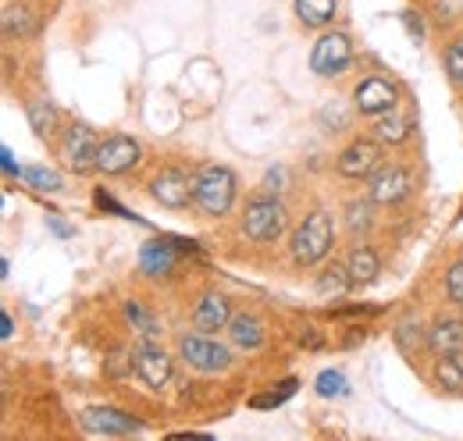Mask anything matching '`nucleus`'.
<instances>
[{
    "label": "nucleus",
    "mask_w": 463,
    "mask_h": 441,
    "mask_svg": "<svg viewBox=\"0 0 463 441\" xmlns=\"http://www.w3.org/2000/svg\"><path fill=\"white\" fill-rule=\"evenodd\" d=\"M296 18L303 25H328L335 18V0H296Z\"/></svg>",
    "instance_id": "20"
},
{
    "label": "nucleus",
    "mask_w": 463,
    "mask_h": 441,
    "mask_svg": "<svg viewBox=\"0 0 463 441\" xmlns=\"http://www.w3.org/2000/svg\"><path fill=\"white\" fill-rule=\"evenodd\" d=\"M446 292H449V299L457 306H463V257L446 271Z\"/></svg>",
    "instance_id": "31"
},
{
    "label": "nucleus",
    "mask_w": 463,
    "mask_h": 441,
    "mask_svg": "<svg viewBox=\"0 0 463 441\" xmlns=\"http://www.w3.org/2000/svg\"><path fill=\"white\" fill-rule=\"evenodd\" d=\"M82 427L97 438H128L139 431V420L121 409H111V406H93L82 413Z\"/></svg>",
    "instance_id": "6"
},
{
    "label": "nucleus",
    "mask_w": 463,
    "mask_h": 441,
    "mask_svg": "<svg viewBox=\"0 0 463 441\" xmlns=\"http://www.w3.org/2000/svg\"><path fill=\"white\" fill-rule=\"evenodd\" d=\"M378 167H382V146L371 143V139L349 143L346 150L339 154V161H335V171H339L343 178H367V174H374Z\"/></svg>",
    "instance_id": "7"
},
{
    "label": "nucleus",
    "mask_w": 463,
    "mask_h": 441,
    "mask_svg": "<svg viewBox=\"0 0 463 441\" xmlns=\"http://www.w3.org/2000/svg\"><path fill=\"white\" fill-rule=\"evenodd\" d=\"M349 61H353L349 40L343 33H328V36L317 40V47H314V54H310V68H314L317 75H339V71H346Z\"/></svg>",
    "instance_id": "8"
},
{
    "label": "nucleus",
    "mask_w": 463,
    "mask_h": 441,
    "mask_svg": "<svg viewBox=\"0 0 463 441\" xmlns=\"http://www.w3.org/2000/svg\"><path fill=\"white\" fill-rule=\"evenodd\" d=\"M97 207H104V211H115L118 218H128V220H132V214H128L125 207H118V203L111 200V196H108V192H97Z\"/></svg>",
    "instance_id": "34"
},
{
    "label": "nucleus",
    "mask_w": 463,
    "mask_h": 441,
    "mask_svg": "<svg viewBox=\"0 0 463 441\" xmlns=\"http://www.w3.org/2000/svg\"><path fill=\"white\" fill-rule=\"evenodd\" d=\"M97 150H100V143H97L90 125H71L61 139V157L75 174H86L97 167Z\"/></svg>",
    "instance_id": "5"
},
{
    "label": "nucleus",
    "mask_w": 463,
    "mask_h": 441,
    "mask_svg": "<svg viewBox=\"0 0 463 441\" xmlns=\"http://www.w3.org/2000/svg\"><path fill=\"white\" fill-rule=\"evenodd\" d=\"M410 189H413V174L400 164L378 167L371 174V200L374 203H400L410 196Z\"/></svg>",
    "instance_id": "11"
},
{
    "label": "nucleus",
    "mask_w": 463,
    "mask_h": 441,
    "mask_svg": "<svg viewBox=\"0 0 463 441\" xmlns=\"http://www.w3.org/2000/svg\"><path fill=\"white\" fill-rule=\"evenodd\" d=\"M178 352H182V360L193 367V371H200V374H222V371H229L232 363V352L222 345V342H214L211 334H182L178 338Z\"/></svg>",
    "instance_id": "3"
},
{
    "label": "nucleus",
    "mask_w": 463,
    "mask_h": 441,
    "mask_svg": "<svg viewBox=\"0 0 463 441\" xmlns=\"http://www.w3.org/2000/svg\"><path fill=\"white\" fill-rule=\"evenodd\" d=\"M299 342H303L307 349H321V345H325V338L317 334V328H310V324L299 331Z\"/></svg>",
    "instance_id": "35"
},
{
    "label": "nucleus",
    "mask_w": 463,
    "mask_h": 441,
    "mask_svg": "<svg viewBox=\"0 0 463 441\" xmlns=\"http://www.w3.org/2000/svg\"><path fill=\"white\" fill-rule=\"evenodd\" d=\"M353 100H356V110H360V114H371V117H378V114H385V110L396 108L400 93H396V86H392L389 79H378V75H371V79H364V82L356 86Z\"/></svg>",
    "instance_id": "12"
},
{
    "label": "nucleus",
    "mask_w": 463,
    "mask_h": 441,
    "mask_svg": "<svg viewBox=\"0 0 463 441\" xmlns=\"http://www.w3.org/2000/svg\"><path fill=\"white\" fill-rule=\"evenodd\" d=\"M410 132H413V117L400 114L396 108L378 114V121H374V139L385 143V146H403L410 139Z\"/></svg>",
    "instance_id": "16"
},
{
    "label": "nucleus",
    "mask_w": 463,
    "mask_h": 441,
    "mask_svg": "<svg viewBox=\"0 0 463 441\" xmlns=\"http://www.w3.org/2000/svg\"><path fill=\"white\" fill-rule=\"evenodd\" d=\"M396 345L403 349L406 356H417V352L428 345V334L420 331V324H417L413 317H406V321L396 324Z\"/></svg>",
    "instance_id": "23"
},
{
    "label": "nucleus",
    "mask_w": 463,
    "mask_h": 441,
    "mask_svg": "<svg viewBox=\"0 0 463 441\" xmlns=\"http://www.w3.org/2000/svg\"><path fill=\"white\" fill-rule=\"evenodd\" d=\"M172 242L175 239H154V242H143V249H139V267H143V275H150V277L172 275L175 264H178Z\"/></svg>",
    "instance_id": "15"
},
{
    "label": "nucleus",
    "mask_w": 463,
    "mask_h": 441,
    "mask_svg": "<svg viewBox=\"0 0 463 441\" xmlns=\"http://www.w3.org/2000/svg\"><path fill=\"white\" fill-rule=\"evenodd\" d=\"M346 271H349V277H353V285H371V281L378 277V271H382L378 253H374L371 246H353V249H349Z\"/></svg>",
    "instance_id": "19"
},
{
    "label": "nucleus",
    "mask_w": 463,
    "mask_h": 441,
    "mask_svg": "<svg viewBox=\"0 0 463 441\" xmlns=\"http://www.w3.org/2000/svg\"><path fill=\"white\" fill-rule=\"evenodd\" d=\"M242 231L253 242H275L286 231V207L279 200H253L242 214Z\"/></svg>",
    "instance_id": "4"
},
{
    "label": "nucleus",
    "mask_w": 463,
    "mask_h": 441,
    "mask_svg": "<svg viewBox=\"0 0 463 441\" xmlns=\"http://www.w3.org/2000/svg\"><path fill=\"white\" fill-rule=\"evenodd\" d=\"M232 321V310H229V299L222 292H207L200 296V303L193 306V328L211 334V331H222L229 328Z\"/></svg>",
    "instance_id": "14"
},
{
    "label": "nucleus",
    "mask_w": 463,
    "mask_h": 441,
    "mask_svg": "<svg viewBox=\"0 0 463 441\" xmlns=\"http://www.w3.org/2000/svg\"><path fill=\"white\" fill-rule=\"evenodd\" d=\"M428 345H431L439 356L460 352L463 349V321L460 317H442V321H435L431 331H428Z\"/></svg>",
    "instance_id": "17"
},
{
    "label": "nucleus",
    "mask_w": 463,
    "mask_h": 441,
    "mask_svg": "<svg viewBox=\"0 0 463 441\" xmlns=\"http://www.w3.org/2000/svg\"><path fill=\"white\" fill-rule=\"evenodd\" d=\"M349 288H353V277H349V271L339 267V264H332L325 275L317 277V292H321V296H346Z\"/></svg>",
    "instance_id": "24"
},
{
    "label": "nucleus",
    "mask_w": 463,
    "mask_h": 441,
    "mask_svg": "<svg viewBox=\"0 0 463 441\" xmlns=\"http://www.w3.org/2000/svg\"><path fill=\"white\" fill-rule=\"evenodd\" d=\"M22 178L33 185V189H43V192H61V174L51 167H25Z\"/></svg>",
    "instance_id": "28"
},
{
    "label": "nucleus",
    "mask_w": 463,
    "mask_h": 441,
    "mask_svg": "<svg viewBox=\"0 0 463 441\" xmlns=\"http://www.w3.org/2000/svg\"><path fill=\"white\" fill-rule=\"evenodd\" d=\"M435 381L449 391H463V349L460 352H449L435 363Z\"/></svg>",
    "instance_id": "21"
},
{
    "label": "nucleus",
    "mask_w": 463,
    "mask_h": 441,
    "mask_svg": "<svg viewBox=\"0 0 463 441\" xmlns=\"http://www.w3.org/2000/svg\"><path fill=\"white\" fill-rule=\"evenodd\" d=\"M403 25H406V33H410L413 40H420V36H424V22H420V14H413V11H403Z\"/></svg>",
    "instance_id": "33"
},
{
    "label": "nucleus",
    "mask_w": 463,
    "mask_h": 441,
    "mask_svg": "<svg viewBox=\"0 0 463 441\" xmlns=\"http://www.w3.org/2000/svg\"><path fill=\"white\" fill-rule=\"evenodd\" d=\"M29 125H33V132H36L40 139L54 136V128H58V110H54V104L33 100V104H29Z\"/></svg>",
    "instance_id": "22"
},
{
    "label": "nucleus",
    "mask_w": 463,
    "mask_h": 441,
    "mask_svg": "<svg viewBox=\"0 0 463 441\" xmlns=\"http://www.w3.org/2000/svg\"><path fill=\"white\" fill-rule=\"evenodd\" d=\"M11 334H14V324H11V317H7V314H0V338L7 342Z\"/></svg>",
    "instance_id": "38"
},
{
    "label": "nucleus",
    "mask_w": 463,
    "mask_h": 441,
    "mask_svg": "<svg viewBox=\"0 0 463 441\" xmlns=\"http://www.w3.org/2000/svg\"><path fill=\"white\" fill-rule=\"evenodd\" d=\"M332 242H335L332 214L328 211H314L310 218H303V224L292 235V260L299 267H314L332 253Z\"/></svg>",
    "instance_id": "1"
},
{
    "label": "nucleus",
    "mask_w": 463,
    "mask_h": 441,
    "mask_svg": "<svg viewBox=\"0 0 463 441\" xmlns=\"http://www.w3.org/2000/svg\"><path fill=\"white\" fill-rule=\"evenodd\" d=\"M292 395H296V378H286V381L271 385V391L253 395V399H250V406H253V409H271V406H282V402L292 399Z\"/></svg>",
    "instance_id": "26"
},
{
    "label": "nucleus",
    "mask_w": 463,
    "mask_h": 441,
    "mask_svg": "<svg viewBox=\"0 0 463 441\" xmlns=\"http://www.w3.org/2000/svg\"><path fill=\"white\" fill-rule=\"evenodd\" d=\"M136 164H139V143L128 136H111L97 150V171H104V174H121Z\"/></svg>",
    "instance_id": "13"
},
{
    "label": "nucleus",
    "mask_w": 463,
    "mask_h": 441,
    "mask_svg": "<svg viewBox=\"0 0 463 441\" xmlns=\"http://www.w3.org/2000/svg\"><path fill=\"white\" fill-rule=\"evenodd\" d=\"M193 185H196V178H189L182 167H165L157 178H154V185H150V192H154V200L161 203V207H185L189 200H193Z\"/></svg>",
    "instance_id": "10"
},
{
    "label": "nucleus",
    "mask_w": 463,
    "mask_h": 441,
    "mask_svg": "<svg viewBox=\"0 0 463 441\" xmlns=\"http://www.w3.org/2000/svg\"><path fill=\"white\" fill-rule=\"evenodd\" d=\"M132 360H136V374L150 388H165L172 381V356H168L161 345L139 342V345L132 349Z\"/></svg>",
    "instance_id": "9"
},
{
    "label": "nucleus",
    "mask_w": 463,
    "mask_h": 441,
    "mask_svg": "<svg viewBox=\"0 0 463 441\" xmlns=\"http://www.w3.org/2000/svg\"><path fill=\"white\" fill-rule=\"evenodd\" d=\"M193 203H196L203 214H211V218L229 214L232 203H235V174L222 164L200 167L196 185H193Z\"/></svg>",
    "instance_id": "2"
},
{
    "label": "nucleus",
    "mask_w": 463,
    "mask_h": 441,
    "mask_svg": "<svg viewBox=\"0 0 463 441\" xmlns=\"http://www.w3.org/2000/svg\"><path fill=\"white\" fill-rule=\"evenodd\" d=\"M33 33V14L25 7H4V36L14 40V36H29Z\"/></svg>",
    "instance_id": "25"
},
{
    "label": "nucleus",
    "mask_w": 463,
    "mask_h": 441,
    "mask_svg": "<svg viewBox=\"0 0 463 441\" xmlns=\"http://www.w3.org/2000/svg\"><path fill=\"white\" fill-rule=\"evenodd\" d=\"M346 228L349 231H367L371 228V203H349Z\"/></svg>",
    "instance_id": "30"
},
{
    "label": "nucleus",
    "mask_w": 463,
    "mask_h": 441,
    "mask_svg": "<svg viewBox=\"0 0 463 441\" xmlns=\"http://www.w3.org/2000/svg\"><path fill=\"white\" fill-rule=\"evenodd\" d=\"M282 182H286V171H282V167H279V171H268V178H264V189H268V192H282V189H279Z\"/></svg>",
    "instance_id": "37"
},
{
    "label": "nucleus",
    "mask_w": 463,
    "mask_h": 441,
    "mask_svg": "<svg viewBox=\"0 0 463 441\" xmlns=\"http://www.w3.org/2000/svg\"><path fill=\"white\" fill-rule=\"evenodd\" d=\"M446 71L453 75V82L463 86V40H457V43L446 51Z\"/></svg>",
    "instance_id": "32"
},
{
    "label": "nucleus",
    "mask_w": 463,
    "mask_h": 441,
    "mask_svg": "<svg viewBox=\"0 0 463 441\" xmlns=\"http://www.w3.org/2000/svg\"><path fill=\"white\" fill-rule=\"evenodd\" d=\"M317 395H321V399H343V395H349L346 374H339V371H321V374H317Z\"/></svg>",
    "instance_id": "27"
},
{
    "label": "nucleus",
    "mask_w": 463,
    "mask_h": 441,
    "mask_svg": "<svg viewBox=\"0 0 463 441\" xmlns=\"http://www.w3.org/2000/svg\"><path fill=\"white\" fill-rule=\"evenodd\" d=\"M0 167H4V174H22V171H25V167H18V164H14V154H11L7 146L0 150Z\"/></svg>",
    "instance_id": "36"
},
{
    "label": "nucleus",
    "mask_w": 463,
    "mask_h": 441,
    "mask_svg": "<svg viewBox=\"0 0 463 441\" xmlns=\"http://www.w3.org/2000/svg\"><path fill=\"white\" fill-rule=\"evenodd\" d=\"M229 334H232V342H235L239 349H246V352H253V349L264 345V324H260L257 314H235L229 321Z\"/></svg>",
    "instance_id": "18"
},
{
    "label": "nucleus",
    "mask_w": 463,
    "mask_h": 441,
    "mask_svg": "<svg viewBox=\"0 0 463 441\" xmlns=\"http://www.w3.org/2000/svg\"><path fill=\"white\" fill-rule=\"evenodd\" d=\"M125 317H128V324H132V328L143 331L146 338H150V334H157V321H154V317L143 310V303L128 299V303H125Z\"/></svg>",
    "instance_id": "29"
}]
</instances>
